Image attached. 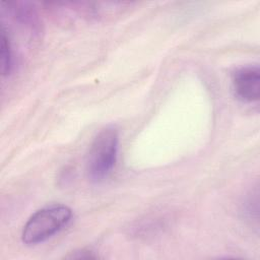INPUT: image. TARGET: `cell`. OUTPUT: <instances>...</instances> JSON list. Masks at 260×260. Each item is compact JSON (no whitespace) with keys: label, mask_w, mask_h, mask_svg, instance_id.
Listing matches in <instances>:
<instances>
[{"label":"cell","mask_w":260,"mask_h":260,"mask_svg":"<svg viewBox=\"0 0 260 260\" xmlns=\"http://www.w3.org/2000/svg\"><path fill=\"white\" fill-rule=\"evenodd\" d=\"M119 132L113 125L102 128L94 136L86 156V175L90 182L102 183L113 172L118 157Z\"/></svg>","instance_id":"obj_1"},{"label":"cell","mask_w":260,"mask_h":260,"mask_svg":"<svg viewBox=\"0 0 260 260\" xmlns=\"http://www.w3.org/2000/svg\"><path fill=\"white\" fill-rule=\"evenodd\" d=\"M72 210L63 204H52L37 210L26 220L21 232L25 245H37L62 231L71 220Z\"/></svg>","instance_id":"obj_2"},{"label":"cell","mask_w":260,"mask_h":260,"mask_svg":"<svg viewBox=\"0 0 260 260\" xmlns=\"http://www.w3.org/2000/svg\"><path fill=\"white\" fill-rule=\"evenodd\" d=\"M232 89L235 96L247 104L256 103L260 98V69L258 65L238 68L232 76Z\"/></svg>","instance_id":"obj_3"},{"label":"cell","mask_w":260,"mask_h":260,"mask_svg":"<svg viewBox=\"0 0 260 260\" xmlns=\"http://www.w3.org/2000/svg\"><path fill=\"white\" fill-rule=\"evenodd\" d=\"M1 52H0V57H1V73L3 76H6L9 74L11 67H12V50H11V45H10V40L9 37L6 32V29L4 25H2V30H1Z\"/></svg>","instance_id":"obj_4"},{"label":"cell","mask_w":260,"mask_h":260,"mask_svg":"<svg viewBox=\"0 0 260 260\" xmlns=\"http://www.w3.org/2000/svg\"><path fill=\"white\" fill-rule=\"evenodd\" d=\"M68 258H74V259H83V258H96L95 255H93V252L90 250H84L81 249L79 251H75L71 255L68 256Z\"/></svg>","instance_id":"obj_5"}]
</instances>
